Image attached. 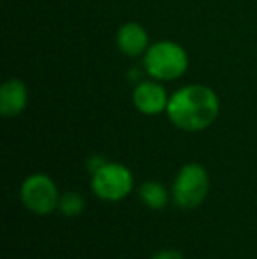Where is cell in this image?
I'll return each mask as SVG.
<instances>
[{
    "label": "cell",
    "mask_w": 257,
    "mask_h": 259,
    "mask_svg": "<svg viewBox=\"0 0 257 259\" xmlns=\"http://www.w3.org/2000/svg\"><path fill=\"white\" fill-rule=\"evenodd\" d=\"M219 97L204 85H189L169 97V120L183 131H202L215 122L219 115Z\"/></svg>",
    "instance_id": "6da1fadb"
},
{
    "label": "cell",
    "mask_w": 257,
    "mask_h": 259,
    "mask_svg": "<svg viewBox=\"0 0 257 259\" xmlns=\"http://www.w3.org/2000/svg\"><path fill=\"white\" fill-rule=\"evenodd\" d=\"M189 58L185 50L171 41L155 42L144 55V69L155 79H176L187 71Z\"/></svg>",
    "instance_id": "7a4b0ae2"
},
{
    "label": "cell",
    "mask_w": 257,
    "mask_h": 259,
    "mask_svg": "<svg viewBox=\"0 0 257 259\" xmlns=\"http://www.w3.org/2000/svg\"><path fill=\"white\" fill-rule=\"evenodd\" d=\"M208 171L197 162H189L178 171L173 185V199L183 210H194L208 196Z\"/></svg>",
    "instance_id": "3957f363"
},
{
    "label": "cell",
    "mask_w": 257,
    "mask_h": 259,
    "mask_svg": "<svg viewBox=\"0 0 257 259\" xmlns=\"http://www.w3.org/2000/svg\"><path fill=\"white\" fill-rule=\"evenodd\" d=\"M134 187L132 173L120 162H106L93 171L92 191L104 201H120Z\"/></svg>",
    "instance_id": "277c9868"
},
{
    "label": "cell",
    "mask_w": 257,
    "mask_h": 259,
    "mask_svg": "<svg viewBox=\"0 0 257 259\" xmlns=\"http://www.w3.org/2000/svg\"><path fill=\"white\" fill-rule=\"evenodd\" d=\"M20 194L23 205L37 215H48L59 208V189L48 175L35 173L27 177L21 184Z\"/></svg>",
    "instance_id": "5b68a950"
},
{
    "label": "cell",
    "mask_w": 257,
    "mask_h": 259,
    "mask_svg": "<svg viewBox=\"0 0 257 259\" xmlns=\"http://www.w3.org/2000/svg\"><path fill=\"white\" fill-rule=\"evenodd\" d=\"M168 94L159 83H141L134 90V106L144 115H159L168 109Z\"/></svg>",
    "instance_id": "8992f818"
},
{
    "label": "cell",
    "mask_w": 257,
    "mask_h": 259,
    "mask_svg": "<svg viewBox=\"0 0 257 259\" xmlns=\"http://www.w3.org/2000/svg\"><path fill=\"white\" fill-rule=\"evenodd\" d=\"M27 106V87L20 79H9L0 89V111L4 116H16Z\"/></svg>",
    "instance_id": "52a82bcc"
},
{
    "label": "cell",
    "mask_w": 257,
    "mask_h": 259,
    "mask_svg": "<svg viewBox=\"0 0 257 259\" xmlns=\"http://www.w3.org/2000/svg\"><path fill=\"white\" fill-rule=\"evenodd\" d=\"M118 48L129 57H137L148 48V35L144 28L137 23H125L117 35Z\"/></svg>",
    "instance_id": "ba28073f"
},
{
    "label": "cell",
    "mask_w": 257,
    "mask_h": 259,
    "mask_svg": "<svg viewBox=\"0 0 257 259\" xmlns=\"http://www.w3.org/2000/svg\"><path fill=\"white\" fill-rule=\"evenodd\" d=\"M139 198L144 201V205L153 208V210H162L166 205H168V189L164 187L159 182H144L139 187Z\"/></svg>",
    "instance_id": "9c48e42d"
},
{
    "label": "cell",
    "mask_w": 257,
    "mask_h": 259,
    "mask_svg": "<svg viewBox=\"0 0 257 259\" xmlns=\"http://www.w3.org/2000/svg\"><path fill=\"white\" fill-rule=\"evenodd\" d=\"M59 208L67 217H76L85 210V199L78 192H65L59 201Z\"/></svg>",
    "instance_id": "30bf717a"
},
{
    "label": "cell",
    "mask_w": 257,
    "mask_h": 259,
    "mask_svg": "<svg viewBox=\"0 0 257 259\" xmlns=\"http://www.w3.org/2000/svg\"><path fill=\"white\" fill-rule=\"evenodd\" d=\"M150 259H183V254L178 252V250L168 249V250H159V252L153 254Z\"/></svg>",
    "instance_id": "8fae6325"
}]
</instances>
